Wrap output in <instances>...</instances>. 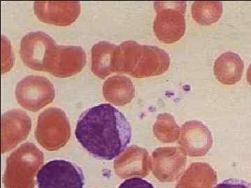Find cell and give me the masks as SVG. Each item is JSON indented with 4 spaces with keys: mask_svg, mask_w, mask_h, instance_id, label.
Returning a JSON list of instances; mask_svg holds the SVG:
<instances>
[{
    "mask_svg": "<svg viewBox=\"0 0 251 188\" xmlns=\"http://www.w3.org/2000/svg\"><path fill=\"white\" fill-rule=\"evenodd\" d=\"M214 188H251V184L240 179H227L216 185Z\"/></svg>",
    "mask_w": 251,
    "mask_h": 188,
    "instance_id": "obj_13",
    "label": "cell"
},
{
    "mask_svg": "<svg viewBox=\"0 0 251 188\" xmlns=\"http://www.w3.org/2000/svg\"><path fill=\"white\" fill-rule=\"evenodd\" d=\"M54 45L55 41L46 33L32 31L23 38L20 55L27 67L44 71L46 57Z\"/></svg>",
    "mask_w": 251,
    "mask_h": 188,
    "instance_id": "obj_7",
    "label": "cell"
},
{
    "mask_svg": "<svg viewBox=\"0 0 251 188\" xmlns=\"http://www.w3.org/2000/svg\"><path fill=\"white\" fill-rule=\"evenodd\" d=\"M117 188H155L152 184L140 177L126 179Z\"/></svg>",
    "mask_w": 251,
    "mask_h": 188,
    "instance_id": "obj_12",
    "label": "cell"
},
{
    "mask_svg": "<svg viewBox=\"0 0 251 188\" xmlns=\"http://www.w3.org/2000/svg\"><path fill=\"white\" fill-rule=\"evenodd\" d=\"M87 62L85 51L79 46H52L46 57L44 71L57 77L76 75Z\"/></svg>",
    "mask_w": 251,
    "mask_h": 188,
    "instance_id": "obj_5",
    "label": "cell"
},
{
    "mask_svg": "<svg viewBox=\"0 0 251 188\" xmlns=\"http://www.w3.org/2000/svg\"><path fill=\"white\" fill-rule=\"evenodd\" d=\"M55 90L52 82L43 76L29 75L18 82L16 97L18 103L25 108L36 111L52 103Z\"/></svg>",
    "mask_w": 251,
    "mask_h": 188,
    "instance_id": "obj_6",
    "label": "cell"
},
{
    "mask_svg": "<svg viewBox=\"0 0 251 188\" xmlns=\"http://www.w3.org/2000/svg\"><path fill=\"white\" fill-rule=\"evenodd\" d=\"M154 8L157 15L153 23L155 35L166 44L179 41L185 33L186 2L156 1Z\"/></svg>",
    "mask_w": 251,
    "mask_h": 188,
    "instance_id": "obj_3",
    "label": "cell"
},
{
    "mask_svg": "<svg viewBox=\"0 0 251 188\" xmlns=\"http://www.w3.org/2000/svg\"><path fill=\"white\" fill-rule=\"evenodd\" d=\"M103 94L105 100L110 103L124 105L134 97L135 87L128 77L115 75L104 82Z\"/></svg>",
    "mask_w": 251,
    "mask_h": 188,
    "instance_id": "obj_11",
    "label": "cell"
},
{
    "mask_svg": "<svg viewBox=\"0 0 251 188\" xmlns=\"http://www.w3.org/2000/svg\"><path fill=\"white\" fill-rule=\"evenodd\" d=\"M247 80L249 82V85L251 86V64L249 66V69L247 71Z\"/></svg>",
    "mask_w": 251,
    "mask_h": 188,
    "instance_id": "obj_14",
    "label": "cell"
},
{
    "mask_svg": "<svg viewBox=\"0 0 251 188\" xmlns=\"http://www.w3.org/2000/svg\"><path fill=\"white\" fill-rule=\"evenodd\" d=\"M170 60L168 54L159 47L126 41L117 47L115 52V72L137 78L154 76L166 72Z\"/></svg>",
    "mask_w": 251,
    "mask_h": 188,
    "instance_id": "obj_2",
    "label": "cell"
},
{
    "mask_svg": "<svg viewBox=\"0 0 251 188\" xmlns=\"http://www.w3.org/2000/svg\"><path fill=\"white\" fill-rule=\"evenodd\" d=\"M34 13L48 24L68 26L76 21L80 14L79 1H35Z\"/></svg>",
    "mask_w": 251,
    "mask_h": 188,
    "instance_id": "obj_8",
    "label": "cell"
},
{
    "mask_svg": "<svg viewBox=\"0 0 251 188\" xmlns=\"http://www.w3.org/2000/svg\"><path fill=\"white\" fill-rule=\"evenodd\" d=\"M118 46L106 41L95 44L92 48V71L94 75L105 79L115 72V56Z\"/></svg>",
    "mask_w": 251,
    "mask_h": 188,
    "instance_id": "obj_9",
    "label": "cell"
},
{
    "mask_svg": "<svg viewBox=\"0 0 251 188\" xmlns=\"http://www.w3.org/2000/svg\"><path fill=\"white\" fill-rule=\"evenodd\" d=\"M216 78L224 85H234L242 78L244 62L238 54L228 52L221 54L214 64Z\"/></svg>",
    "mask_w": 251,
    "mask_h": 188,
    "instance_id": "obj_10",
    "label": "cell"
},
{
    "mask_svg": "<svg viewBox=\"0 0 251 188\" xmlns=\"http://www.w3.org/2000/svg\"><path fill=\"white\" fill-rule=\"evenodd\" d=\"M39 188H83L85 176L76 164L65 160H53L36 174Z\"/></svg>",
    "mask_w": 251,
    "mask_h": 188,
    "instance_id": "obj_4",
    "label": "cell"
},
{
    "mask_svg": "<svg viewBox=\"0 0 251 188\" xmlns=\"http://www.w3.org/2000/svg\"><path fill=\"white\" fill-rule=\"evenodd\" d=\"M75 135L81 146L91 155L112 161L129 144L132 130L120 110L110 104H100L81 115Z\"/></svg>",
    "mask_w": 251,
    "mask_h": 188,
    "instance_id": "obj_1",
    "label": "cell"
}]
</instances>
